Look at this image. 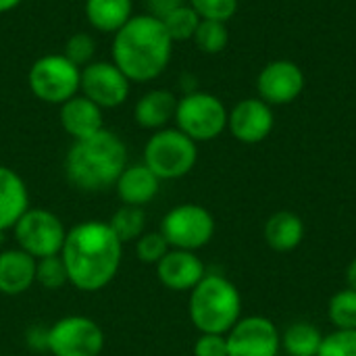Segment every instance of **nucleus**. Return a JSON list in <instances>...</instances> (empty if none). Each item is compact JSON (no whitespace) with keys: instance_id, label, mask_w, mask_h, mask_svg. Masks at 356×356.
Listing matches in <instances>:
<instances>
[{"instance_id":"obj_36","label":"nucleus","mask_w":356,"mask_h":356,"mask_svg":"<svg viewBox=\"0 0 356 356\" xmlns=\"http://www.w3.org/2000/svg\"><path fill=\"white\" fill-rule=\"evenodd\" d=\"M23 0H0V13H8L13 8H17Z\"/></svg>"},{"instance_id":"obj_23","label":"nucleus","mask_w":356,"mask_h":356,"mask_svg":"<svg viewBox=\"0 0 356 356\" xmlns=\"http://www.w3.org/2000/svg\"><path fill=\"white\" fill-rule=\"evenodd\" d=\"M323 342V334L317 325L298 321L282 334V348L288 356H317Z\"/></svg>"},{"instance_id":"obj_7","label":"nucleus","mask_w":356,"mask_h":356,"mask_svg":"<svg viewBox=\"0 0 356 356\" xmlns=\"http://www.w3.org/2000/svg\"><path fill=\"white\" fill-rule=\"evenodd\" d=\"M81 69L63 52L40 56L27 73V83L33 96L46 104H63L79 94Z\"/></svg>"},{"instance_id":"obj_19","label":"nucleus","mask_w":356,"mask_h":356,"mask_svg":"<svg viewBox=\"0 0 356 356\" xmlns=\"http://www.w3.org/2000/svg\"><path fill=\"white\" fill-rule=\"evenodd\" d=\"M29 209V192L23 177L0 165V232L13 229L21 215Z\"/></svg>"},{"instance_id":"obj_17","label":"nucleus","mask_w":356,"mask_h":356,"mask_svg":"<svg viewBox=\"0 0 356 356\" xmlns=\"http://www.w3.org/2000/svg\"><path fill=\"white\" fill-rule=\"evenodd\" d=\"M35 259L21 248L0 252V294L21 296L35 284Z\"/></svg>"},{"instance_id":"obj_6","label":"nucleus","mask_w":356,"mask_h":356,"mask_svg":"<svg viewBox=\"0 0 356 356\" xmlns=\"http://www.w3.org/2000/svg\"><path fill=\"white\" fill-rule=\"evenodd\" d=\"M227 115L229 111L215 94L194 90L177 98L175 123L194 142H209L225 131Z\"/></svg>"},{"instance_id":"obj_18","label":"nucleus","mask_w":356,"mask_h":356,"mask_svg":"<svg viewBox=\"0 0 356 356\" xmlns=\"http://www.w3.org/2000/svg\"><path fill=\"white\" fill-rule=\"evenodd\" d=\"M115 188H117V194L123 204L144 207L156 198L161 179L144 163H138V165H127L123 169Z\"/></svg>"},{"instance_id":"obj_5","label":"nucleus","mask_w":356,"mask_h":356,"mask_svg":"<svg viewBox=\"0 0 356 356\" xmlns=\"http://www.w3.org/2000/svg\"><path fill=\"white\" fill-rule=\"evenodd\" d=\"M198 161V148L192 138H188L177 127H165L150 136L144 146V165L161 179L186 177Z\"/></svg>"},{"instance_id":"obj_29","label":"nucleus","mask_w":356,"mask_h":356,"mask_svg":"<svg viewBox=\"0 0 356 356\" xmlns=\"http://www.w3.org/2000/svg\"><path fill=\"white\" fill-rule=\"evenodd\" d=\"M169 250H171V246L167 244V240L161 232H144L136 240V254L146 265H156Z\"/></svg>"},{"instance_id":"obj_31","label":"nucleus","mask_w":356,"mask_h":356,"mask_svg":"<svg viewBox=\"0 0 356 356\" xmlns=\"http://www.w3.org/2000/svg\"><path fill=\"white\" fill-rule=\"evenodd\" d=\"M94 52H96V42H94V38H92L90 33H86V31L73 33V35L67 40L65 50H63V54H65L73 65H77L79 69H83L86 65L92 63Z\"/></svg>"},{"instance_id":"obj_15","label":"nucleus","mask_w":356,"mask_h":356,"mask_svg":"<svg viewBox=\"0 0 356 356\" xmlns=\"http://www.w3.org/2000/svg\"><path fill=\"white\" fill-rule=\"evenodd\" d=\"M207 275L202 259L192 250L171 248L156 263L159 282L173 292H190L198 286V282Z\"/></svg>"},{"instance_id":"obj_14","label":"nucleus","mask_w":356,"mask_h":356,"mask_svg":"<svg viewBox=\"0 0 356 356\" xmlns=\"http://www.w3.org/2000/svg\"><path fill=\"white\" fill-rule=\"evenodd\" d=\"M275 117L271 106L261 98H246L238 102L227 115V129L242 144H259L273 131Z\"/></svg>"},{"instance_id":"obj_8","label":"nucleus","mask_w":356,"mask_h":356,"mask_svg":"<svg viewBox=\"0 0 356 356\" xmlns=\"http://www.w3.org/2000/svg\"><path fill=\"white\" fill-rule=\"evenodd\" d=\"M159 232L167 244L177 250H200L215 236V217L209 209L196 202H184L173 207L161 221Z\"/></svg>"},{"instance_id":"obj_34","label":"nucleus","mask_w":356,"mask_h":356,"mask_svg":"<svg viewBox=\"0 0 356 356\" xmlns=\"http://www.w3.org/2000/svg\"><path fill=\"white\" fill-rule=\"evenodd\" d=\"M144 2H146L148 15H152L156 19H163L173 8H177L179 4H184V0H144Z\"/></svg>"},{"instance_id":"obj_24","label":"nucleus","mask_w":356,"mask_h":356,"mask_svg":"<svg viewBox=\"0 0 356 356\" xmlns=\"http://www.w3.org/2000/svg\"><path fill=\"white\" fill-rule=\"evenodd\" d=\"M106 223L113 229V234L121 240V244H127V242L138 240L144 234V229H146V213H144L142 207L123 204L121 209H117L113 213V217Z\"/></svg>"},{"instance_id":"obj_12","label":"nucleus","mask_w":356,"mask_h":356,"mask_svg":"<svg viewBox=\"0 0 356 356\" xmlns=\"http://www.w3.org/2000/svg\"><path fill=\"white\" fill-rule=\"evenodd\" d=\"M227 356H277L282 334L269 317H242L227 334Z\"/></svg>"},{"instance_id":"obj_1","label":"nucleus","mask_w":356,"mask_h":356,"mask_svg":"<svg viewBox=\"0 0 356 356\" xmlns=\"http://www.w3.org/2000/svg\"><path fill=\"white\" fill-rule=\"evenodd\" d=\"M60 259L71 286L81 292H98L117 277L123 244L106 221H81L67 229Z\"/></svg>"},{"instance_id":"obj_11","label":"nucleus","mask_w":356,"mask_h":356,"mask_svg":"<svg viewBox=\"0 0 356 356\" xmlns=\"http://www.w3.org/2000/svg\"><path fill=\"white\" fill-rule=\"evenodd\" d=\"M131 81L113 60H92L81 69L79 94L100 108L121 106L129 98Z\"/></svg>"},{"instance_id":"obj_20","label":"nucleus","mask_w":356,"mask_h":356,"mask_svg":"<svg viewBox=\"0 0 356 356\" xmlns=\"http://www.w3.org/2000/svg\"><path fill=\"white\" fill-rule=\"evenodd\" d=\"M177 98L169 90H150L146 92L134 108L136 123L144 129H165L171 119H175Z\"/></svg>"},{"instance_id":"obj_2","label":"nucleus","mask_w":356,"mask_h":356,"mask_svg":"<svg viewBox=\"0 0 356 356\" xmlns=\"http://www.w3.org/2000/svg\"><path fill=\"white\" fill-rule=\"evenodd\" d=\"M113 63L129 81L146 83L156 79L169 65L173 40L161 19L152 15H134L113 40Z\"/></svg>"},{"instance_id":"obj_21","label":"nucleus","mask_w":356,"mask_h":356,"mask_svg":"<svg viewBox=\"0 0 356 356\" xmlns=\"http://www.w3.org/2000/svg\"><path fill=\"white\" fill-rule=\"evenodd\" d=\"M265 242L275 252H292L305 240V221L292 211H277L265 223Z\"/></svg>"},{"instance_id":"obj_16","label":"nucleus","mask_w":356,"mask_h":356,"mask_svg":"<svg viewBox=\"0 0 356 356\" xmlns=\"http://www.w3.org/2000/svg\"><path fill=\"white\" fill-rule=\"evenodd\" d=\"M58 121H60V127L73 140H83L104 127L102 108L90 98H86L83 94H77L60 104Z\"/></svg>"},{"instance_id":"obj_33","label":"nucleus","mask_w":356,"mask_h":356,"mask_svg":"<svg viewBox=\"0 0 356 356\" xmlns=\"http://www.w3.org/2000/svg\"><path fill=\"white\" fill-rule=\"evenodd\" d=\"M194 356H227V338L221 334H200L194 342Z\"/></svg>"},{"instance_id":"obj_25","label":"nucleus","mask_w":356,"mask_h":356,"mask_svg":"<svg viewBox=\"0 0 356 356\" xmlns=\"http://www.w3.org/2000/svg\"><path fill=\"white\" fill-rule=\"evenodd\" d=\"M163 25L169 33V38L173 42H184V40H192L198 25H200V17L198 13L190 6V4H179L177 8H173L169 15H165Z\"/></svg>"},{"instance_id":"obj_28","label":"nucleus","mask_w":356,"mask_h":356,"mask_svg":"<svg viewBox=\"0 0 356 356\" xmlns=\"http://www.w3.org/2000/svg\"><path fill=\"white\" fill-rule=\"evenodd\" d=\"M35 284H40L46 290H60L65 284H69L67 267H65L60 254L38 259V263H35Z\"/></svg>"},{"instance_id":"obj_32","label":"nucleus","mask_w":356,"mask_h":356,"mask_svg":"<svg viewBox=\"0 0 356 356\" xmlns=\"http://www.w3.org/2000/svg\"><path fill=\"white\" fill-rule=\"evenodd\" d=\"M190 6L200 19L227 23L238 10V0H190Z\"/></svg>"},{"instance_id":"obj_30","label":"nucleus","mask_w":356,"mask_h":356,"mask_svg":"<svg viewBox=\"0 0 356 356\" xmlns=\"http://www.w3.org/2000/svg\"><path fill=\"white\" fill-rule=\"evenodd\" d=\"M317 356H356V330H334L323 336Z\"/></svg>"},{"instance_id":"obj_9","label":"nucleus","mask_w":356,"mask_h":356,"mask_svg":"<svg viewBox=\"0 0 356 356\" xmlns=\"http://www.w3.org/2000/svg\"><path fill=\"white\" fill-rule=\"evenodd\" d=\"M17 248L25 250L31 254L35 261L60 254L65 238H67V227L60 221L58 215H54L48 209H27L21 219L13 227Z\"/></svg>"},{"instance_id":"obj_22","label":"nucleus","mask_w":356,"mask_h":356,"mask_svg":"<svg viewBox=\"0 0 356 356\" xmlns=\"http://www.w3.org/2000/svg\"><path fill=\"white\" fill-rule=\"evenodd\" d=\"M86 17L94 29L104 31V33H117L134 17V2L131 0H86Z\"/></svg>"},{"instance_id":"obj_3","label":"nucleus","mask_w":356,"mask_h":356,"mask_svg":"<svg viewBox=\"0 0 356 356\" xmlns=\"http://www.w3.org/2000/svg\"><path fill=\"white\" fill-rule=\"evenodd\" d=\"M127 167V146L111 129H100L83 140H73L65 175L81 192H102L113 188Z\"/></svg>"},{"instance_id":"obj_26","label":"nucleus","mask_w":356,"mask_h":356,"mask_svg":"<svg viewBox=\"0 0 356 356\" xmlns=\"http://www.w3.org/2000/svg\"><path fill=\"white\" fill-rule=\"evenodd\" d=\"M327 317L336 330H356V292L338 290L327 305Z\"/></svg>"},{"instance_id":"obj_37","label":"nucleus","mask_w":356,"mask_h":356,"mask_svg":"<svg viewBox=\"0 0 356 356\" xmlns=\"http://www.w3.org/2000/svg\"><path fill=\"white\" fill-rule=\"evenodd\" d=\"M0 356H2V355H0Z\"/></svg>"},{"instance_id":"obj_10","label":"nucleus","mask_w":356,"mask_h":356,"mask_svg":"<svg viewBox=\"0 0 356 356\" xmlns=\"http://www.w3.org/2000/svg\"><path fill=\"white\" fill-rule=\"evenodd\" d=\"M46 350L52 356H100L104 350V332L90 317H60L48 327Z\"/></svg>"},{"instance_id":"obj_4","label":"nucleus","mask_w":356,"mask_h":356,"mask_svg":"<svg viewBox=\"0 0 356 356\" xmlns=\"http://www.w3.org/2000/svg\"><path fill=\"white\" fill-rule=\"evenodd\" d=\"M188 313L200 334L225 336L242 319V294L225 275L207 273L190 290Z\"/></svg>"},{"instance_id":"obj_27","label":"nucleus","mask_w":356,"mask_h":356,"mask_svg":"<svg viewBox=\"0 0 356 356\" xmlns=\"http://www.w3.org/2000/svg\"><path fill=\"white\" fill-rule=\"evenodd\" d=\"M192 40L198 46V50H202L207 54H219L225 50V46L229 42V31H227V25L221 21L200 19V25Z\"/></svg>"},{"instance_id":"obj_13","label":"nucleus","mask_w":356,"mask_h":356,"mask_svg":"<svg viewBox=\"0 0 356 356\" xmlns=\"http://www.w3.org/2000/svg\"><path fill=\"white\" fill-rule=\"evenodd\" d=\"M257 90L269 106L290 104L305 90V73L294 60H271L261 69Z\"/></svg>"},{"instance_id":"obj_35","label":"nucleus","mask_w":356,"mask_h":356,"mask_svg":"<svg viewBox=\"0 0 356 356\" xmlns=\"http://www.w3.org/2000/svg\"><path fill=\"white\" fill-rule=\"evenodd\" d=\"M346 288H350V290L356 292V257L346 267Z\"/></svg>"}]
</instances>
